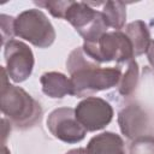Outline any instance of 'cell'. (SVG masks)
<instances>
[{
  "label": "cell",
  "instance_id": "obj_1",
  "mask_svg": "<svg viewBox=\"0 0 154 154\" xmlns=\"http://www.w3.org/2000/svg\"><path fill=\"white\" fill-rule=\"evenodd\" d=\"M66 69L70 73L71 95L76 97L90 96L95 93L117 87L123 67H101L94 61L82 47H76L67 57Z\"/></svg>",
  "mask_w": 154,
  "mask_h": 154
},
{
  "label": "cell",
  "instance_id": "obj_2",
  "mask_svg": "<svg viewBox=\"0 0 154 154\" xmlns=\"http://www.w3.org/2000/svg\"><path fill=\"white\" fill-rule=\"evenodd\" d=\"M2 71L0 107L2 114L16 129L28 130L37 125L42 119L41 105L23 88L10 84L5 67Z\"/></svg>",
  "mask_w": 154,
  "mask_h": 154
},
{
  "label": "cell",
  "instance_id": "obj_3",
  "mask_svg": "<svg viewBox=\"0 0 154 154\" xmlns=\"http://www.w3.org/2000/svg\"><path fill=\"white\" fill-rule=\"evenodd\" d=\"M83 51L97 64L116 61L118 64L134 59L132 45L123 31H107L96 41L84 42Z\"/></svg>",
  "mask_w": 154,
  "mask_h": 154
},
{
  "label": "cell",
  "instance_id": "obj_4",
  "mask_svg": "<svg viewBox=\"0 0 154 154\" xmlns=\"http://www.w3.org/2000/svg\"><path fill=\"white\" fill-rule=\"evenodd\" d=\"M14 35L37 48H48L55 40L54 26L37 8L25 10L14 18Z\"/></svg>",
  "mask_w": 154,
  "mask_h": 154
},
{
  "label": "cell",
  "instance_id": "obj_5",
  "mask_svg": "<svg viewBox=\"0 0 154 154\" xmlns=\"http://www.w3.org/2000/svg\"><path fill=\"white\" fill-rule=\"evenodd\" d=\"M65 20L75 28L84 42L96 41L107 32L108 28L101 11H96L84 1H72L66 11Z\"/></svg>",
  "mask_w": 154,
  "mask_h": 154
},
{
  "label": "cell",
  "instance_id": "obj_6",
  "mask_svg": "<svg viewBox=\"0 0 154 154\" xmlns=\"http://www.w3.org/2000/svg\"><path fill=\"white\" fill-rule=\"evenodd\" d=\"M47 129L55 138L65 143L81 142L87 135V130L76 117L75 108L71 107H59L52 111L47 118Z\"/></svg>",
  "mask_w": 154,
  "mask_h": 154
},
{
  "label": "cell",
  "instance_id": "obj_7",
  "mask_svg": "<svg viewBox=\"0 0 154 154\" xmlns=\"http://www.w3.org/2000/svg\"><path fill=\"white\" fill-rule=\"evenodd\" d=\"M6 71L14 83L26 81L34 69L35 59L32 51L22 41L11 40L4 46Z\"/></svg>",
  "mask_w": 154,
  "mask_h": 154
},
{
  "label": "cell",
  "instance_id": "obj_8",
  "mask_svg": "<svg viewBox=\"0 0 154 154\" xmlns=\"http://www.w3.org/2000/svg\"><path fill=\"white\" fill-rule=\"evenodd\" d=\"M75 113L82 126L91 132L106 128L113 118L111 103L96 96H89L82 100L76 106Z\"/></svg>",
  "mask_w": 154,
  "mask_h": 154
},
{
  "label": "cell",
  "instance_id": "obj_9",
  "mask_svg": "<svg viewBox=\"0 0 154 154\" xmlns=\"http://www.w3.org/2000/svg\"><path fill=\"white\" fill-rule=\"evenodd\" d=\"M118 124L122 134L129 140L149 135L150 120L146 109L137 102L123 107L118 113Z\"/></svg>",
  "mask_w": 154,
  "mask_h": 154
},
{
  "label": "cell",
  "instance_id": "obj_10",
  "mask_svg": "<svg viewBox=\"0 0 154 154\" xmlns=\"http://www.w3.org/2000/svg\"><path fill=\"white\" fill-rule=\"evenodd\" d=\"M85 149L87 154H126L123 138L112 131L91 137Z\"/></svg>",
  "mask_w": 154,
  "mask_h": 154
},
{
  "label": "cell",
  "instance_id": "obj_11",
  "mask_svg": "<svg viewBox=\"0 0 154 154\" xmlns=\"http://www.w3.org/2000/svg\"><path fill=\"white\" fill-rule=\"evenodd\" d=\"M40 83L43 94L52 99H63L65 95H71L72 91L70 78L61 72H45L40 77Z\"/></svg>",
  "mask_w": 154,
  "mask_h": 154
},
{
  "label": "cell",
  "instance_id": "obj_12",
  "mask_svg": "<svg viewBox=\"0 0 154 154\" xmlns=\"http://www.w3.org/2000/svg\"><path fill=\"white\" fill-rule=\"evenodd\" d=\"M126 36L129 37L132 49H134V55H141L147 52L148 46L150 43V32L147 26V24L143 20H134L129 23L125 26Z\"/></svg>",
  "mask_w": 154,
  "mask_h": 154
},
{
  "label": "cell",
  "instance_id": "obj_13",
  "mask_svg": "<svg viewBox=\"0 0 154 154\" xmlns=\"http://www.w3.org/2000/svg\"><path fill=\"white\" fill-rule=\"evenodd\" d=\"M101 13L107 26L119 31L124 28L126 20V5L122 1H106L102 4Z\"/></svg>",
  "mask_w": 154,
  "mask_h": 154
},
{
  "label": "cell",
  "instance_id": "obj_14",
  "mask_svg": "<svg viewBox=\"0 0 154 154\" xmlns=\"http://www.w3.org/2000/svg\"><path fill=\"white\" fill-rule=\"evenodd\" d=\"M138 77H140V70L137 61L135 59L126 61V65L122 72L120 81L117 85L118 93L122 96L132 95L138 85Z\"/></svg>",
  "mask_w": 154,
  "mask_h": 154
},
{
  "label": "cell",
  "instance_id": "obj_15",
  "mask_svg": "<svg viewBox=\"0 0 154 154\" xmlns=\"http://www.w3.org/2000/svg\"><path fill=\"white\" fill-rule=\"evenodd\" d=\"M130 154H154V136L146 135L135 138L129 148Z\"/></svg>",
  "mask_w": 154,
  "mask_h": 154
},
{
  "label": "cell",
  "instance_id": "obj_16",
  "mask_svg": "<svg viewBox=\"0 0 154 154\" xmlns=\"http://www.w3.org/2000/svg\"><path fill=\"white\" fill-rule=\"evenodd\" d=\"M71 2H72L71 0H67V1H34V4L37 5L38 7L47 8L53 17L63 18V19H65L66 11H67L69 6L71 5Z\"/></svg>",
  "mask_w": 154,
  "mask_h": 154
},
{
  "label": "cell",
  "instance_id": "obj_17",
  "mask_svg": "<svg viewBox=\"0 0 154 154\" xmlns=\"http://www.w3.org/2000/svg\"><path fill=\"white\" fill-rule=\"evenodd\" d=\"M0 23H1V37H2V46H5L8 41L13 40L14 36V18L7 14L0 16Z\"/></svg>",
  "mask_w": 154,
  "mask_h": 154
},
{
  "label": "cell",
  "instance_id": "obj_18",
  "mask_svg": "<svg viewBox=\"0 0 154 154\" xmlns=\"http://www.w3.org/2000/svg\"><path fill=\"white\" fill-rule=\"evenodd\" d=\"M146 54H147V59H148L150 66L154 69V40L150 41V43H149V46H148V49H147Z\"/></svg>",
  "mask_w": 154,
  "mask_h": 154
},
{
  "label": "cell",
  "instance_id": "obj_19",
  "mask_svg": "<svg viewBox=\"0 0 154 154\" xmlns=\"http://www.w3.org/2000/svg\"><path fill=\"white\" fill-rule=\"evenodd\" d=\"M65 154H87V149L84 148H76V149H71Z\"/></svg>",
  "mask_w": 154,
  "mask_h": 154
}]
</instances>
